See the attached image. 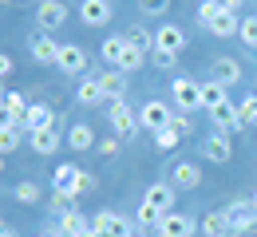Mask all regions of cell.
I'll return each instance as SVG.
<instances>
[{
	"mask_svg": "<svg viewBox=\"0 0 257 237\" xmlns=\"http://www.w3.org/2000/svg\"><path fill=\"white\" fill-rule=\"evenodd\" d=\"M83 174H87V170L75 166V162H64V166H56V170H52V186H56V194L83 198Z\"/></svg>",
	"mask_w": 257,
	"mask_h": 237,
	"instance_id": "1",
	"label": "cell"
},
{
	"mask_svg": "<svg viewBox=\"0 0 257 237\" xmlns=\"http://www.w3.org/2000/svg\"><path fill=\"white\" fill-rule=\"evenodd\" d=\"M225 221H229V233H245L257 225V205L253 198H237V202L225 205Z\"/></svg>",
	"mask_w": 257,
	"mask_h": 237,
	"instance_id": "2",
	"label": "cell"
},
{
	"mask_svg": "<svg viewBox=\"0 0 257 237\" xmlns=\"http://www.w3.org/2000/svg\"><path fill=\"white\" fill-rule=\"evenodd\" d=\"M36 24H40L44 32L64 28L67 24V4L64 0H40V4H36Z\"/></svg>",
	"mask_w": 257,
	"mask_h": 237,
	"instance_id": "3",
	"label": "cell"
},
{
	"mask_svg": "<svg viewBox=\"0 0 257 237\" xmlns=\"http://www.w3.org/2000/svg\"><path fill=\"white\" fill-rule=\"evenodd\" d=\"M170 119H174V111H170L166 103H159V99L143 103V111H139V127H147L151 135H159L162 127H170Z\"/></svg>",
	"mask_w": 257,
	"mask_h": 237,
	"instance_id": "4",
	"label": "cell"
},
{
	"mask_svg": "<svg viewBox=\"0 0 257 237\" xmlns=\"http://www.w3.org/2000/svg\"><path fill=\"white\" fill-rule=\"evenodd\" d=\"M111 127H115V138L127 142V138H135V131H139V115L119 99V103H111Z\"/></svg>",
	"mask_w": 257,
	"mask_h": 237,
	"instance_id": "5",
	"label": "cell"
},
{
	"mask_svg": "<svg viewBox=\"0 0 257 237\" xmlns=\"http://www.w3.org/2000/svg\"><path fill=\"white\" fill-rule=\"evenodd\" d=\"M170 95H174V103H178L182 111H198V107H202V83H194V79H186V75H178L174 87H170Z\"/></svg>",
	"mask_w": 257,
	"mask_h": 237,
	"instance_id": "6",
	"label": "cell"
},
{
	"mask_svg": "<svg viewBox=\"0 0 257 237\" xmlns=\"http://www.w3.org/2000/svg\"><path fill=\"white\" fill-rule=\"evenodd\" d=\"M202 158H206V162H229V158H233V142H229V135H222V131H218V135H206L202 138Z\"/></svg>",
	"mask_w": 257,
	"mask_h": 237,
	"instance_id": "7",
	"label": "cell"
},
{
	"mask_svg": "<svg viewBox=\"0 0 257 237\" xmlns=\"http://www.w3.org/2000/svg\"><path fill=\"white\" fill-rule=\"evenodd\" d=\"M91 225H95V233H107V237H131L135 233L127 217H119V213H111V209H99L95 217H91Z\"/></svg>",
	"mask_w": 257,
	"mask_h": 237,
	"instance_id": "8",
	"label": "cell"
},
{
	"mask_svg": "<svg viewBox=\"0 0 257 237\" xmlns=\"http://www.w3.org/2000/svg\"><path fill=\"white\" fill-rule=\"evenodd\" d=\"M111 16H115L111 0H79V20H83L87 28H103Z\"/></svg>",
	"mask_w": 257,
	"mask_h": 237,
	"instance_id": "9",
	"label": "cell"
},
{
	"mask_svg": "<svg viewBox=\"0 0 257 237\" xmlns=\"http://www.w3.org/2000/svg\"><path fill=\"white\" fill-rule=\"evenodd\" d=\"M155 237H194V217H186V213H166L159 221V229H155Z\"/></svg>",
	"mask_w": 257,
	"mask_h": 237,
	"instance_id": "10",
	"label": "cell"
},
{
	"mask_svg": "<svg viewBox=\"0 0 257 237\" xmlns=\"http://www.w3.org/2000/svg\"><path fill=\"white\" fill-rule=\"evenodd\" d=\"M99 87H103V99L107 103H119L127 95V75L115 68V71H99Z\"/></svg>",
	"mask_w": 257,
	"mask_h": 237,
	"instance_id": "11",
	"label": "cell"
},
{
	"mask_svg": "<svg viewBox=\"0 0 257 237\" xmlns=\"http://www.w3.org/2000/svg\"><path fill=\"white\" fill-rule=\"evenodd\" d=\"M155 48H159V52H174V56H178V52L186 48V32H182L178 24H162L159 32H155Z\"/></svg>",
	"mask_w": 257,
	"mask_h": 237,
	"instance_id": "12",
	"label": "cell"
},
{
	"mask_svg": "<svg viewBox=\"0 0 257 237\" xmlns=\"http://www.w3.org/2000/svg\"><path fill=\"white\" fill-rule=\"evenodd\" d=\"M60 71H67V75H83L87 71V52L83 48H75V44H64L60 48V64H56Z\"/></svg>",
	"mask_w": 257,
	"mask_h": 237,
	"instance_id": "13",
	"label": "cell"
},
{
	"mask_svg": "<svg viewBox=\"0 0 257 237\" xmlns=\"http://www.w3.org/2000/svg\"><path fill=\"white\" fill-rule=\"evenodd\" d=\"M143 205H151L155 213H170V205H174V186H166V182H155L151 190H147V198H143Z\"/></svg>",
	"mask_w": 257,
	"mask_h": 237,
	"instance_id": "14",
	"label": "cell"
},
{
	"mask_svg": "<svg viewBox=\"0 0 257 237\" xmlns=\"http://www.w3.org/2000/svg\"><path fill=\"white\" fill-rule=\"evenodd\" d=\"M24 131H28V135L52 131V107H48V103H28V111H24Z\"/></svg>",
	"mask_w": 257,
	"mask_h": 237,
	"instance_id": "15",
	"label": "cell"
},
{
	"mask_svg": "<svg viewBox=\"0 0 257 237\" xmlns=\"http://www.w3.org/2000/svg\"><path fill=\"white\" fill-rule=\"evenodd\" d=\"M60 48H64V44H56L52 36H36V40H32V60H36V64L56 68V64H60Z\"/></svg>",
	"mask_w": 257,
	"mask_h": 237,
	"instance_id": "16",
	"label": "cell"
},
{
	"mask_svg": "<svg viewBox=\"0 0 257 237\" xmlns=\"http://www.w3.org/2000/svg\"><path fill=\"white\" fill-rule=\"evenodd\" d=\"M170 182H174L178 190H194V186L202 182V170L194 166L190 158H182V162H174V166H170Z\"/></svg>",
	"mask_w": 257,
	"mask_h": 237,
	"instance_id": "17",
	"label": "cell"
},
{
	"mask_svg": "<svg viewBox=\"0 0 257 237\" xmlns=\"http://www.w3.org/2000/svg\"><path fill=\"white\" fill-rule=\"evenodd\" d=\"M210 119H214V127L222 131V135H229V131H241L237 127V103H218V107H210Z\"/></svg>",
	"mask_w": 257,
	"mask_h": 237,
	"instance_id": "18",
	"label": "cell"
},
{
	"mask_svg": "<svg viewBox=\"0 0 257 237\" xmlns=\"http://www.w3.org/2000/svg\"><path fill=\"white\" fill-rule=\"evenodd\" d=\"M75 103H83V107H99V103H103L99 75H83V79H79V87H75Z\"/></svg>",
	"mask_w": 257,
	"mask_h": 237,
	"instance_id": "19",
	"label": "cell"
},
{
	"mask_svg": "<svg viewBox=\"0 0 257 237\" xmlns=\"http://www.w3.org/2000/svg\"><path fill=\"white\" fill-rule=\"evenodd\" d=\"M60 146H64V135H56V127H52V131H36V135H32V150H36V154H56Z\"/></svg>",
	"mask_w": 257,
	"mask_h": 237,
	"instance_id": "20",
	"label": "cell"
},
{
	"mask_svg": "<svg viewBox=\"0 0 257 237\" xmlns=\"http://www.w3.org/2000/svg\"><path fill=\"white\" fill-rule=\"evenodd\" d=\"M206 237H225L229 233V221H225V209H210L206 217H202V225H198Z\"/></svg>",
	"mask_w": 257,
	"mask_h": 237,
	"instance_id": "21",
	"label": "cell"
},
{
	"mask_svg": "<svg viewBox=\"0 0 257 237\" xmlns=\"http://www.w3.org/2000/svg\"><path fill=\"white\" fill-rule=\"evenodd\" d=\"M206 28H210V32L214 36H237V28H241V20H237V12H218V16H214V20H210V24H206Z\"/></svg>",
	"mask_w": 257,
	"mask_h": 237,
	"instance_id": "22",
	"label": "cell"
},
{
	"mask_svg": "<svg viewBox=\"0 0 257 237\" xmlns=\"http://www.w3.org/2000/svg\"><path fill=\"white\" fill-rule=\"evenodd\" d=\"M60 229H67V233H79V237L95 233V225H91V217H83L79 209H71V213H64V217H60Z\"/></svg>",
	"mask_w": 257,
	"mask_h": 237,
	"instance_id": "23",
	"label": "cell"
},
{
	"mask_svg": "<svg viewBox=\"0 0 257 237\" xmlns=\"http://www.w3.org/2000/svg\"><path fill=\"white\" fill-rule=\"evenodd\" d=\"M67 146H71V150H91V146H95V131H91L87 123H75V127L67 131Z\"/></svg>",
	"mask_w": 257,
	"mask_h": 237,
	"instance_id": "24",
	"label": "cell"
},
{
	"mask_svg": "<svg viewBox=\"0 0 257 237\" xmlns=\"http://www.w3.org/2000/svg\"><path fill=\"white\" fill-rule=\"evenodd\" d=\"M214 79H218V83H225V87H233V83L241 79L237 60H229V56H225V60H214Z\"/></svg>",
	"mask_w": 257,
	"mask_h": 237,
	"instance_id": "25",
	"label": "cell"
},
{
	"mask_svg": "<svg viewBox=\"0 0 257 237\" xmlns=\"http://www.w3.org/2000/svg\"><path fill=\"white\" fill-rule=\"evenodd\" d=\"M123 48H127V40H123V36H107V40H103V48H99V56H103L111 68H119V60H123Z\"/></svg>",
	"mask_w": 257,
	"mask_h": 237,
	"instance_id": "26",
	"label": "cell"
},
{
	"mask_svg": "<svg viewBox=\"0 0 257 237\" xmlns=\"http://www.w3.org/2000/svg\"><path fill=\"white\" fill-rule=\"evenodd\" d=\"M225 83H218V79H210V83H202V107L210 111V107H218V103H225Z\"/></svg>",
	"mask_w": 257,
	"mask_h": 237,
	"instance_id": "27",
	"label": "cell"
},
{
	"mask_svg": "<svg viewBox=\"0 0 257 237\" xmlns=\"http://www.w3.org/2000/svg\"><path fill=\"white\" fill-rule=\"evenodd\" d=\"M12 198L24 205H36L40 202V182H32V178H24V182H16V190H12Z\"/></svg>",
	"mask_w": 257,
	"mask_h": 237,
	"instance_id": "28",
	"label": "cell"
},
{
	"mask_svg": "<svg viewBox=\"0 0 257 237\" xmlns=\"http://www.w3.org/2000/svg\"><path fill=\"white\" fill-rule=\"evenodd\" d=\"M237 127H257V95H245L237 103Z\"/></svg>",
	"mask_w": 257,
	"mask_h": 237,
	"instance_id": "29",
	"label": "cell"
},
{
	"mask_svg": "<svg viewBox=\"0 0 257 237\" xmlns=\"http://www.w3.org/2000/svg\"><path fill=\"white\" fill-rule=\"evenodd\" d=\"M123 36H127V44H135L139 52H147V48H155V36L147 32V28H139V24H131V28H127Z\"/></svg>",
	"mask_w": 257,
	"mask_h": 237,
	"instance_id": "30",
	"label": "cell"
},
{
	"mask_svg": "<svg viewBox=\"0 0 257 237\" xmlns=\"http://www.w3.org/2000/svg\"><path fill=\"white\" fill-rule=\"evenodd\" d=\"M123 40H127V36H123ZM143 56H147V52H139L135 44H127V48H123V60H119V71H139L143 68Z\"/></svg>",
	"mask_w": 257,
	"mask_h": 237,
	"instance_id": "31",
	"label": "cell"
},
{
	"mask_svg": "<svg viewBox=\"0 0 257 237\" xmlns=\"http://www.w3.org/2000/svg\"><path fill=\"white\" fill-rule=\"evenodd\" d=\"M237 40L245 48H257V12L253 16H241V28H237Z\"/></svg>",
	"mask_w": 257,
	"mask_h": 237,
	"instance_id": "32",
	"label": "cell"
},
{
	"mask_svg": "<svg viewBox=\"0 0 257 237\" xmlns=\"http://www.w3.org/2000/svg\"><path fill=\"white\" fill-rule=\"evenodd\" d=\"M178 142H182V131H174V127H162L159 135H155V146H159V150H174Z\"/></svg>",
	"mask_w": 257,
	"mask_h": 237,
	"instance_id": "33",
	"label": "cell"
},
{
	"mask_svg": "<svg viewBox=\"0 0 257 237\" xmlns=\"http://www.w3.org/2000/svg\"><path fill=\"white\" fill-rule=\"evenodd\" d=\"M20 146V127H4L0 131V154H12Z\"/></svg>",
	"mask_w": 257,
	"mask_h": 237,
	"instance_id": "34",
	"label": "cell"
},
{
	"mask_svg": "<svg viewBox=\"0 0 257 237\" xmlns=\"http://www.w3.org/2000/svg\"><path fill=\"white\" fill-rule=\"evenodd\" d=\"M4 103H8V111H12V115L20 119V127H24V111H28V99H24L20 91H8V95H4Z\"/></svg>",
	"mask_w": 257,
	"mask_h": 237,
	"instance_id": "35",
	"label": "cell"
},
{
	"mask_svg": "<svg viewBox=\"0 0 257 237\" xmlns=\"http://www.w3.org/2000/svg\"><path fill=\"white\" fill-rule=\"evenodd\" d=\"M71 209H75V198H71V194H52V213L64 217V213H71Z\"/></svg>",
	"mask_w": 257,
	"mask_h": 237,
	"instance_id": "36",
	"label": "cell"
},
{
	"mask_svg": "<svg viewBox=\"0 0 257 237\" xmlns=\"http://www.w3.org/2000/svg\"><path fill=\"white\" fill-rule=\"evenodd\" d=\"M151 60H155V68H159V71H170L174 64H178V56H174V52H159V48H155V56H151Z\"/></svg>",
	"mask_w": 257,
	"mask_h": 237,
	"instance_id": "37",
	"label": "cell"
},
{
	"mask_svg": "<svg viewBox=\"0 0 257 237\" xmlns=\"http://www.w3.org/2000/svg\"><path fill=\"white\" fill-rule=\"evenodd\" d=\"M139 8H143L147 16H162V12L170 8V0H139Z\"/></svg>",
	"mask_w": 257,
	"mask_h": 237,
	"instance_id": "38",
	"label": "cell"
},
{
	"mask_svg": "<svg viewBox=\"0 0 257 237\" xmlns=\"http://www.w3.org/2000/svg\"><path fill=\"white\" fill-rule=\"evenodd\" d=\"M4 127H20V119H16L12 111H8V103L0 99V131H4ZM20 131H24V127H20Z\"/></svg>",
	"mask_w": 257,
	"mask_h": 237,
	"instance_id": "39",
	"label": "cell"
},
{
	"mask_svg": "<svg viewBox=\"0 0 257 237\" xmlns=\"http://www.w3.org/2000/svg\"><path fill=\"white\" fill-rule=\"evenodd\" d=\"M170 127H174V131H182V135H190V119H186V115H174V119H170Z\"/></svg>",
	"mask_w": 257,
	"mask_h": 237,
	"instance_id": "40",
	"label": "cell"
},
{
	"mask_svg": "<svg viewBox=\"0 0 257 237\" xmlns=\"http://www.w3.org/2000/svg\"><path fill=\"white\" fill-rule=\"evenodd\" d=\"M115 150H119V138H103V142H99V154H107V158H111Z\"/></svg>",
	"mask_w": 257,
	"mask_h": 237,
	"instance_id": "41",
	"label": "cell"
},
{
	"mask_svg": "<svg viewBox=\"0 0 257 237\" xmlns=\"http://www.w3.org/2000/svg\"><path fill=\"white\" fill-rule=\"evenodd\" d=\"M4 75H12V56L0 52V79H4Z\"/></svg>",
	"mask_w": 257,
	"mask_h": 237,
	"instance_id": "42",
	"label": "cell"
},
{
	"mask_svg": "<svg viewBox=\"0 0 257 237\" xmlns=\"http://www.w3.org/2000/svg\"><path fill=\"white\" fill-rule=\"evenodd\" d=\"M214 4H218V8H225V12H237V8H241V0H214Z\"/></svg>",
	"mask_w": 257,
	"mask_h": 237,
	"instance_id": "43",
	"label": "cell"
},
{
	"mask_svg": "<svg viewBox=\"0 0 257 237\" xmlns=\"http://www.w3.org/2000/svg\"><path fill=\"white\" fill-rule=\"evenodd\" d=\"M48 237H79V233H67V229H56V233H48Z\"/></svg>",
	"mask_w": 257,
	"mask_h": 237,
	"instance_id": "44",
	"label": "cell"
},
{
	"mask_svg": "<svg viewBox=\"0 0 257 237\" xmlns=\"http://www.w3.org/2000/svg\"><path fill=\"white\" fill-rule=\"evenodd\" d=\"M0 237H20V233H16V229H8V225H4V229H0Z\"/></svg>",
	"mask_w": 257,
	"mask_h": 237,
	"instance_id": "45",
	"label": "cell"
},
{
	"mask_svg": "<svg viewBox=\"0 0 257 237\" xmlns=\"http://www.w3.org/2000/svg\"><path fill=\"white\" fill-rule=\"evenodd\" d=\"M0 174H4V154H0Z\"/></svg>",
	"mask_w": 257,
	"mask_h": 237,
	"instance_id": "46",
	"label": "cell"
},
{
	"mask_svg": "<svg viewBox=\"0 0 257 237\" xmlns=\"http://www.w3.org/2000/svg\"><path fill=\"white\" fill-rule=\"evenodd\" d=\"M87 237H107V233H87Z\"/></svg>",
	"mask_w": 257,
	"mask_h": 237,
	"instance_id": "47",
	"label": "cell"
},
{
	"mask_svg": "<svg viewBox=\"0 0 257 237\" xmlns=\"http://www.w3.org/2000/svg\"><path fill=\"white\" fill-rule=\"evenodd\" d=\"M253 205H257V190H253Z\"/></svg>",
	"mask_w": 257,
	"mask_h": 237,
	"instance_id": "48",
	"label": "cell"
},
{
	"mask_svg": "<svg viewBox=\"0 0 257 237\" xmlns=\"http://www.w3.org/2000/svg\"><path fill=\"white\" fill-rule=\"evenodd\" d=\"M0 229H4V221H0Z\"/></svg>",
	"mask_w": 257,
	"mask_h": 237,
	"instance_id": "49",
	"label": "cell"
}]
</instances>
